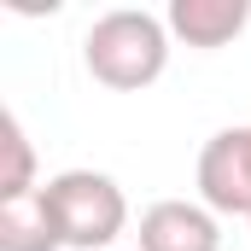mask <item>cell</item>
<instances>
[{
  "instance_id": "7",
  "label": "cell",
  "mask_w": 251,
  "mask_h": 251,
  "mask_svg": "<svg viewBox=\"0 0 251 251\" xmlns=\"http://www.w3.org/2000/svg\"><path fill=\"white\" fill-rule=\"evenodd\" d=\"M0 146H6V176H0V199H24V193H35V146H29V134L18 123V111H6L0 117Z\"/></svg>"
},
{
  "instance_id": "5",
  "label": "cell",
  "mask_w": 251,
  "mask_h": 251,
  "mask_svg": "<svg viewBox=\"0 0 251 251\" xmlns=\"http://www.w3.org/2000/svg\"><path fill=\"white\" fill-rule=\"evenodd\" d=\"M164 24H170L176 41L210 53V47H228V41L251 24V0H170Z\"/></svg>"
},
{
  "instance_id": "3",
  "label": "cell",
  "mask_w": 251,
  "mask_h": 251,
  "mask_svg": "<svg viewBox=\"0 0 251 251\" xmlns=\"http://www.w3.org/2000/svg\"><path fill=\"white\" fill-rule=\"evenodd\" d=\"M193 187H199V204H210L216 216H246L251 222V123L216 128L199 146Z\"/></svg>"
},
{
  "instance_id": "1",
  "label": "cell",
  "mask_w": 251,
  "mask_h": 251,
  "mask_svg": "<svg viewBox=\"0 0 251 251\" xmlns=\"http://www.w3.org/2000/svg\"><path fill=\"white\" fill-rule=\"evenodd\" d=\"M82 64L100 88L111 94H140L170 70V24L140 6H111L88 24L82 35Z\"/></svg>"
},
{
  "instance_id": "4",
  "label": "cell",
  "mask_w": 251,
  "mask_h": 251,
  "mask_svg": "<svg viewBox=\"0 0 251 251\" xmlns=\"http://www.w3.org/2000/svg\"><path fill=\"white\" fill-rule=\"evenodd\" d=\"M140 251H222V222L199 199H158L140 210Z\"/></svg>"
},
{
  "instance_id": "2",
  "label": "cell",
  "mask_w": 251,
  "mask_h": 251,
  "mask_svg": "<svg viewBox=\"0 0 251 251\" xmlns=\"http://www.w3.org/2000/svg\"><path fill=\"white\" fill-rule=\"evenodd\" d=\"M53 222L64 234V251H111L128 228V199L105 170H59L41 181Z\"/></svg>"
},
{
  "instance_id": "6",
  "label": "cell",
  "mask_w": 251,
  "mask_h": 251,
  "mask_svg": "<svg viewBox=\"0 0 251 251\" xmlns=\"http://www.w3.org/2000/svg\"><path fill=\"white\" fill-rule=\"evenodd\" d=\"M0 251H64V234L41 187L24 199H0Z\"/></svg>"
}]
</instances>
